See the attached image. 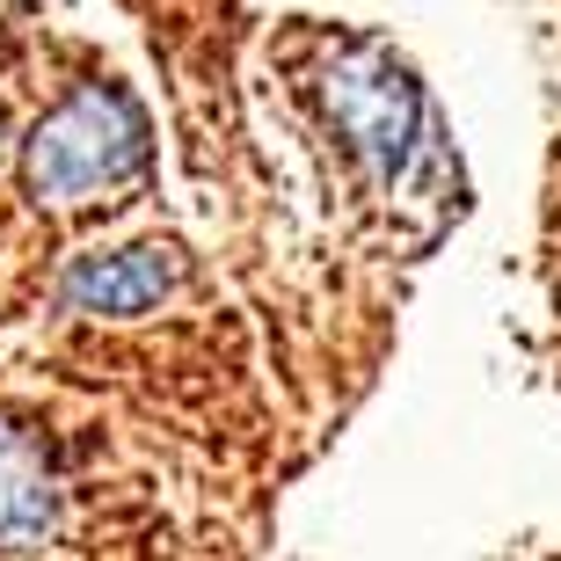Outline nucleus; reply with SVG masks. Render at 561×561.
Instances as JSON below:
<instances>
[{"instance_id":"nucleus-1","label":"nucleus","mask_w":561,"mask_h":561,"mask_svg":"<svg viewBox=\"0 0 561 561\" xmlns=\"http://www.w3.org/2000/svg\"><path fill=\"white\" fill-rule=\"evenodd\" d=\"M146 110L131 103L125 88H81L66 95L22 146V175L30 197L51 205H81L95 190H117L146 168Z\"/></svg>"},{"instance_id":"nucleus-2","label":"nucleus","mask_w":561,"mask_h":561,"mask_svg":"<svg viewBox=\"0 0 561 561\" xmlns=\"http://www.w3.org/2000/svg\"><path fill=\"white\" fill-rule=\"evenodd\" d=\"M321 110L351 139V153L373 168L379 183H394L423 146V88L387 44H343L321 66Z\"/></svg>"},{"instance_id":"nucleus-3","label":"nucleus","mask_w":561,"mask_h":561,"mask_svg":"<svg viewBox=\"0 0 561 561\" xmlns=\"http://www.w3.org/2000/svg\"><path fill=\"white\" fill-rule=\"evenodd\" d=\"M175 277H183V263L161 241H139V249H117V255H81L66 271V307L73 313H146L161 291H175Z\"/></svg>"},{"instance_id":"nucleus-4","label":"nucleus","mask_w":561,"mask_h":561,"mask_svg":"<svg viewBox=\"0 0 561 561\" xmlns=\"http://www.w3.org/2000/svg\"><path fill=\"white\" fill-rule=\"evenodd\" d=\"M59 533V481L15 423H0V554H37Z\"/></svg>"}]
</instances>
